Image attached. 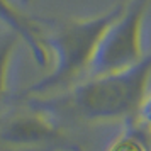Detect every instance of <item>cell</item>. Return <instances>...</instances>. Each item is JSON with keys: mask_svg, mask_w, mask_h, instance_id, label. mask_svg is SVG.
I'll return each instance as SVG.
<instances>
[{"mask_svg": "<svg viewBox=\"0 0 151 151\" xmlns=\"http://www.w3.org/2000/svg\"><path fill=\"white\" fill-rule=\"evenodd\" d=\"M112 151H151V132L148 137L143 136L141 132H131L121 137Z\"/></svg>", "mask_w": 151, "mask_h": 151, "instance_id": "6da1fadb", "label": "cell"}, {"mask_svg": "<svg viewBox=\"0 0 151 151\" xmlns=\"http://www.w3.org/2000/svg\"><path fill=\"white\" fill-rule=\"evenodd\" d=\"M139 114H141L144 127L151 132V87L148 88L146 95L143 97V100L139 104Z\"/></svg>", "mask_w": 151, "mask_h": 151, "instance_id": "7a4b0ae2", "label": "cell"}]
</instances>
